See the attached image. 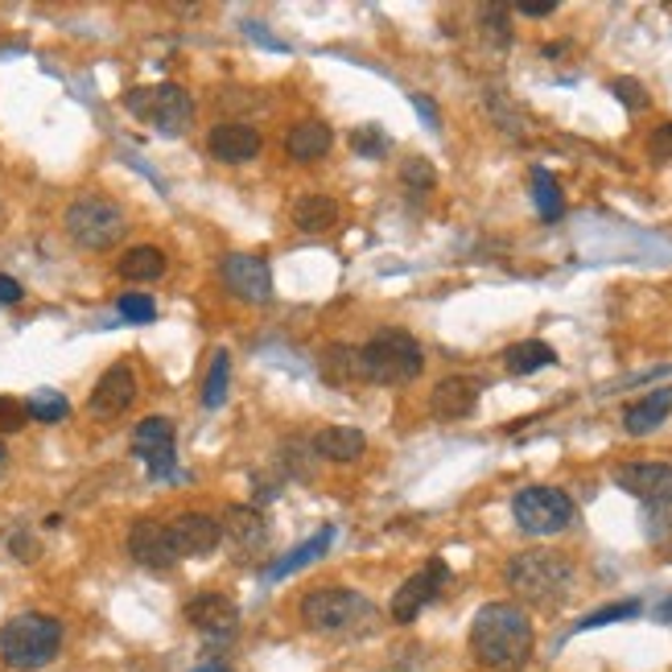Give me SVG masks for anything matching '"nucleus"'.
I'll use <instances>...</instances> for the list:
<instances>
[{
	"instance_id": "nucleus-1",
	"label": "nucleus",
	"mask_w": 672,
	"mask_h": 672,
	"mask_svg": "<svg viewBox=\"0 0 672 672\" xmlns=\"http://www.w3.org/2000/svg\"><path fill=\"white\" fill-rule=\"evenodd\" d=\"M532 619L516 602H487L470 623V652L482 669L512 672L532 656Z\"/></svg>"
},
{
	"instance_id": "nucleus-2",
	"label": "nucleus",
	"mask_w": 672,
	"mask_h": 672,
	"mask_svg": "<svg viewBox=\"0 0 672 672\" xmlns=\"http://www.w3.org/2000/svg\"><path fill=\"white\" fill-rule=\"evenodd\" d=\"M503 582L516 599H525L528 607H561L573 590V566L566 557L532 549V553H516L503 570Z\"/></svg>"
},
{
	"instance_id": "nucleus-3",
	"label": "nucleus",
	"mask_w": 672,
	"mask_h": 672,
	"mask_svg": "<svg viewBox=\"0 0 672 672\" xmlns=\"http://www.w3.org/2000/svg\"><path fill=\"white\" fill-rule=\"evenodd\" d=\"M62 648V623L54 614H42V611H26L9 619L0 628V660L9 669H42L50 660L59 656Z\"/></svg>"
},
{
	"instance_id": "nucleus-4",
	"label": "nucleus",
	"mask_w": 672,
	"mask_h": 672,
	"mask_svg": "<svg viewBox=\"0 0 672 672\" xmlns=\"http://www.w3.org/2000/svg\"><path fill=\"white\" fill-rule=\"evenodd\" d=\"M302 619L318 635H364L376 628V607L359 590L326 586V590H309L302 599Z\"/></svg>"
},
{
	"instance_id": "nucleus-5",
	"label": "nucleus",
	"mask_w": 672,
	"mask_h": 672,
	"mask_svg": "<svg viewBox=\"0 0 672 672\" xmlns=\"http://www.w3.org/2000/svg\"><path fill=\"white\" fill-rule=\"evenodd\" d=\"M359 364H364V380L380 384V388H400L421 376L425 352L409 330H380L367 347H359Z\"/></svg>"
},
{
	"instance_id": "nucleus-6",
	"label": "nucleus",
	"mask_w": 672,
	"mask_h": 672,
	"mask_svg": "<svg viewBox=\"0 0 672 672\" xmlns=\"http://www.w3.org/2000/svg\"><path fill=\"white\" fill-rule=\"evenodd\" d=\"M62 227L71 235L79 248L88 252H103L116 248L124 232H129V220L112 198H100V194H88V198H74L62 215Z\"/></svg>"
},
{
	"instance_id": "nucleus-7",
	"label": "nucleus",
	"mask_w": 672,
	"mask_h": 672,
	"mask_svg": "<svg viewBox=\"0 0 672 672\" xmlns=\"http://www.w3.org/2000/svg\"><path fill=\"white\" fill-rule=\"evenodd\" d=\"M129 112H136L141 120H149L161 136H182L194 124V100L186 95V88L177 83H157V88H136L124 95Z\"/></svg>"
},
{
	"instance_id": "nucleus-8",
	"label": "nucleus",
	"mask_w": 672,
	"mask_h": 672,
	"mask_svg": "<svg viewBox=\"0 0 672 672\" xmlns=\"http://www.w3.org/2000/svg\"><path fill=\"white\" fill-rule=\"evenodd\" d=\"M512 516L528 537H557L573 525L578 508L561 487H525L512 499Z\"/></svg>"
},
{
	"instance_id": "nucleus-9",
	"label": "nucleus",
	"mask_w": 672,
	"mask_h": 672,
	"mask_svg": "<svg viewBox=\"0 0 672 672\" xmlns=\"http://www.w3.org/2000/svg\"><path fill=\"white\" fill-rule=\"evenodd\" d=\"M132 454L149 467L153 482H182L186 475L177 470L174 450V421L170 417H145L132 434Z\"/></svg>"
},
{
	"instance_id": "nucleus-10",
	"label": "nucleus",
	"mask_w": 672,
	"mask_h": 672,
	"mask_svg": "<svg viewBox=\"0 0 672 672\" xmlns=\"http://www.w3.org/2000/svg\"><path fill=\"white\" fill-rule=\"evenodd\" d=\"M220 532H223V541L235 549V557H240V561L261 557L264 549H268V537H273L268 516H264L256 503H235V508H227V512H223V520H220Z\"/></svg>"
},
{
	"instance_id": "nucleus-11",
	"label": "nucleus",
	"mask_w": 672,
	"mask_h": 672,
	"mask_svg": "<svg viewBox=\"0 0 672 672\" xmlns=\"http://www.w3.org/2000/svg\"><path fill=\"white\" fill-rule=\"evenodd\" d=\"M446 582H450V566H446L441 557H434L421 573H413L409 582L393 594V619L396 623H413V619H417V614H421L425 607L446 590Z\"/></svg>"
},
{
	"instance_id": "nucleus-12",
	"label": "nucleus",
	"mask_w": 672,
	"mask_h": 672,
	"mask_svg": "<svg viewBox=\"0 0 672 672\" xmlns=\"http://www.w3.org/2000/svg\"><path fill=\"white\" fill-rule=\"evenodd\" d=\"M223 285L240 297V302H252V306H264L273 297V273H268V261L264 256H252V252H232L223 261Z\"/></svg>"
},
{
	"instance_id": "nucleus-13",
	"label": "nucleus",
	"mask_w": 672,
	"mask_h": 672,
	"mask_svg": "<svg viewBox=\"0 0 672 672\" xmlns=\"http://www.w3.org/2000/svg\"><path fill=\"white\" fill-rule=\"evenodd\" d=\"M614 482L648 508H672V462H628L614 470Z\"/></svg>"
},
{
	"instance_id": "nucleus-14",
	"label": "nucleus",
	"mask_w": 672,
	"mask_h": 672,
	"mask_svg": "<svg viewBox=\"0 0 672 672\" xmlns=\"http://www.w3.org/2000/svg\"><path fill=\"white\" fill-rule=\"evenodd\" d=\"M129 553L145 570H174L182 561L174 549V537H170V525H157V520H136L129 528Z\"/></svg>"
},
{
	"instance_id": "nucleus-15",
	"label": "nucleus",
	"mask_w": 672,
	"mask_h": 672,
	"mask_svg": "<svg viewBox=\"0 0 672 672\" xmlns=\"http://www.w3.org/2000/svg\"><path fill=\"white\" fill-rule=\"evenodd\" d=\"M132 400H136V371L129 364H116L108 367L100 376V384L91 388L88 409L95 417H120V413L132 409Z\"/></svg>"
},
{
	"instance_id": "nucleus-16",
	"label": "nucleus",
	"mask_w": 672,
	"mask_h": 672,
	"mask_svg": "<svg viewBox=\"0 0 672 672\" xmlns=\"http://www.w3.org/2000/svg\"><path fill=\"white\" fill-rule=\"evenodd\" d=\"M482 396V384L475 376H446V380L434 384V393H429V413L438 417V421H462L475 413Z\"/></svg>"
},
{
	"instance_id": "nucleus-17",
	"label": "nucleus",
	"mask_w": 672,
	"mask_h": 672,
	"mask_svg": "<svg viewBox=\"0 0 672 672\" xmlns=\"http://www.w3.org/2000/svg\"><path fill=\"white\" fill-rule=\"evenodd\" d=\"M186 619L191 628H198L206 640H227L240 628V607L227 594H194L186 602Z\"/></svg>"
},
{
	"instance_id": "nucleus-18",
	"label": "nucleus",
	"mask_w": 672,
	"mask_h": 672,
	"mask_svg": "<svg viewBox=\"0 0 672 672\" xmlns=\"http://www.w3.org/2000/svg\"><path fill=\"white\" fill-rule=\"evenodd\" d=\"M170 537H174L177 557H206V553H215V549H220V541H223L220 520H215V516H206V512L174 516Z\"/></svg>"
},
{
	"instance_id": "nucleus-19",
	"label": "nucleus",
	"mask_w": 672,
	"mask_h": 672,
	"mask_svg": "<svg viewBox=\"0 0 672 672\" xmlns=\"http://www.w3.org/2000/svg\"><path fill=\"white\" fill-rule=\"evenodd\" d=\"M206 153L223 165H240V161H252L261 153V132L252 129V124H215V129L206 132Z\"/></svg>"
},
{
	"instance_id": "nucleus-20",
	"label": "nucleus",
	"mask_w": 672,
	"mask_h": 672,
	"mask_svg": "<svg viewBox=\"0 0 672 672\" xmlns=\"http://www.w3.org/2000/svg\"><path fill=\"white\" fill-rule=\"evenodd\" d=\"M309 450L326 458V462H338V467H347V462H359L367 450V438L352 425H330V429H318L314 438H309Z\"/></svg>"
},
{
	"instance_id": "nucleus-21",
	"label": "nucleus",
	"mask_w": 672,
	"mask_h": 672,
	"mask_svg": "<svg viewBox=\"0 0 672 672\" xmlns=\"http://www.w3.org/2000/svg\"><path fill=\"white\" fill-rule=\"evenodd\" d=\"M672 413V388H656V393L640 396V400H631L628 409H623V429H628L631 438H648V434H656L660 425L669 421Z\"/></svg>"
},
{
	"instance_id": "nucleus-22",
	"label": "nucleus",
	"mask_w": 672,
	"mask_h": 672,
	"mask_svg": "<svg viewBox=\"0 0 672 672\" xmlns=\"http://www.w3.org/2000/svg\"><path fill=\"white\" fill-rule=\"evenodd\" d=\"M338 220H343V211H338V203L330 194H306V198L293 203V223H297V232L306 235L330 232Z\"/></svg>"
},
{
	"instance_id": "nucleus-23",
	"label": "nucleus",
	"mask_w": 672,
	"mask_h": 672,
	"mask_svg": "<svg viewBox=\"0 0 672 672\" xmlns=\"http://www.w3.org/2000/svg\"><path fill=\"white\" fill-rule=\"evenodd\" d=\"M318 371L326 384H335V388H352L355 380H364V364H359V347H326L318 355Z\"/></svg>"
},
{
	"instance_id": "nucleus-24",
	"label": "nucleus",
	"mask_w": 672,
	"mask_h": 672,
	"mask_svg": "<svg viewBox=\"0 0 672 672\" xmlns=\"http://www.w3.org/2000/svg\"><path fill=\"white\" fill-rule=\"evenodd\" d=\"M330 129L322 124V120H297L285 136V149H289L293 161H318L326 157V149H330Z\"/></svg>"
},
{
	"instance_id": "nucleus-25",
	"label": "nucleus",
	"mask_w": 672,
	"mask_h": 672,
	"mask_svg": "<svg viewBox=\"0 0 672 672\" xmlns=\"http://www.w3.org/2000/svg\"><path fill=\"white\" fill-rule=\"evenodd\" d=\"M330 541H335V528H322L318 537H309V541H302L293 553H285L277 561V566H268V573H264V582H281L285 573H297V570H306L309 561H318L326 549H330Z\"/></svg>"
},
{
	"instance_id": "nucleus-26",
	"label": "nucleus",
	"mask_w": 672,
	"mask_h": 672,
	"mask_svg": "<svg viewBox=\"0 0 672 672\" xmlns=\"http://www.w3.org/2000/svg\"><path fill=\"white\" fill-rule=\"evenodd\" d=\"M503 364H508V371H512V376H532V371H541V367H553L557 352L549 347V343H541V338H528V343H516V347H508Z\"/></svg>"
},
{
	"instance_id": "nucleus-27",
	"label": "nucleus",
	"mask_w": 672,
	"mask_h": 672,
	"mask_svg": "<svg viewBox=\"0 0 672 672\" xmlns=\"http://www.w3.org/2000/svg\"><path fill=\"white\" fill-rule=\"evenodd\" d=\"M165 273V252L153 244H136L120 256V277L124 281H157Z\"/></svg>"
},
{
	"instance_id": "nucleus-28",
	"label": "nucleus",
	"mask_w": 672,
	"mask_h": 672,
	"mask_svg": "<svg viewBox=\"0 0 672 672\" xmlns=\"http://www.w3.org/2000/svg\"><path fill=\"white\" fill-rule=\"evenodd\" d=\"M532 203H537V211H541L544 223H557V220H561V211H566L561 186H557V177L549 174L544 165H537V170H532Z\"/></svg>"
},
{
	"instance_id": "nucleus-29",
	"label": "nucleus",
	"mask_w": 672,
	"mask_h": 672,
	"mask_svg": "<svg viewBox=\"0 0 672 672\" xmlns=\"http://www.w3.org/2000/svg\"><path fill=\"white\" fill-rule=\"evenodd\" d=\"M227 380H232V355L215 352V359H211V371H206V384H203V405H206V409H220L223 400H227Z\"/></svg>"
},
{
	"instance_id": "nucleus-30",
	"label": "nucleus",
	"mask_w": 672,
	"mask_h": 672,
	"mask_svg": "<svg viewBox=\"0 0 672 672\" xmlns=\"http://www.w3.org/2000/svg\"><path fill=\"white\" fill-rule=\"evenodd\" d=\"M26 413H30V421L59 425V421H67L71 405H67V396H62V393H50V388H42V393H33L30 400H26Z\"/></svg>"
},
{
	"instance_id": "nucleus-31",
	"label": "nucleus",
	"mask_w": 672,
	"mask_h": 672,
	"mask_svg": "<svg viewBox=\"0 0 672 672\" xmlns=\"http://www.w3.org/2000/svg\"><path fill=\"white\" fill-rule=\"evenodd\" d=\"M352 149L359 157H384V153H388V132H384L380 124H359V129L352 132Z\"/></svg>"
},
{
	"instance_id": "nucleus-32",
	"label": "nucleus",
	"mask_w": 672,
	"mask_h": 672,
	"mask_svg": "<svg viewBox=\"0 0 672 672\" xmlns=\"http://www.w3.org/2000/svg\"><path fill=\"white\" fill-rule=\"evenodd\" d=\"M643 532L656 549H672V508H648L643 512Z\"/></svg>"
},
{
	"instance_id": "nucleus-33",
	"label": "nucleus",
	"mask_w": 672,
	"mask_h": 672,
	"mask_svg": "<svg viewBox=\"0 0 672 672\" xmlns=\"http://www.w3.org/2000/svg\"><path fill=\"white\" fill-rule=\"evenodd\" d=\"M611 95H614L619 103H623L628 112H643V108L652 103L648 88H643L640 79H628V74H623V79H611Z\"/></svg>"
},
{
	"instance_id": "nucleus-34",
	"label": "nucleus",
	"mask_w": 672,
	"mask_h": 672,
	"mask_svg": "<svg viewBox=\"0 0 672 672\" xmlns=\"http://www.w3.org/2000/svg\"><path fill=\"white\" fill-rule=\"evenodd\" d=\"M640 614V602L628 599V602H611V607H602V611L586 614L582 623H578V631H590V628H607V623H619V619H635Z\"/></svg>"
},
{
	"instance_id": "nucleus-35",
	"label": "nucleus",
	"mask_w": 672,
	"mask_h": 672,
	"mask_svg": "<svg viewBox=\"0 0 672 672\" xmlns=\"http://www.w3.org/2000/svg\"><path fill=\"white\" fill-rule=\"evenodd\" d=\"M400 182H405L409 191L425 194V191H434V186H438V174H434V165H429L425 157H413V161L400 165Z\"/></svg>"
},
{
	"instance_id": "nucleus-36",
	"label": "nucleus",
	"mask_w": 672,
	"mask_h": 672,
	"mask_svg": "<svg viewBox=\"0 0 672 672\" xmlns=\"http://www.w3.org/2000/svg\"><path fill=\"white\" fill-rule=\"evenodd\" d=\"M120 318L153 322L157 318V306H153V297H145V293H124V297H120Z\"/></svg>"
},
{
	"instance_id": "nucleus-37",
	"label": "nucleus",
	"mask_w": 672,
	"mask_h": 672,
	"mask_svg": "<svg viewBox=\"0 0 672 672\" xmlns=\"http://www.w3.org/2000/svg\"><path fill=\"white\" fill-rule=\"evenodd\" d=\"M26 421H30L26 400H17V396H0V434H17Z\"/></svg>"
},
{
	"instance_id": "nucleus-38",
	"label": "nucleus",
	"mask_w": 672,
	"mask_h": 672,
	"mask_svg": "<svg viewBox=\"0 0 672 672\" xmlns=\"http://www.w3.org/2000/svg\"><path fill=\"white\" fill-rule=\"evenodd\" d=\"M503 17H508L503 4H487V9H482V30L491 33V38H499V45L512 42V30H508V21H503Z\"/></svg>"
},
{
	"instance_id": "nucleus-39",
	"label": "nucleus",
	"mask_w": 672,
	"mask_h": 672,
	"mask_svg": "<svg viewBox=\"0 0 672 672\" xmlns=\"http://www.w3.org/2000/svg\"><path fill=\"white\" fill-rule=\"evenodd\" d=\"M648 149L656 161H672V124H660L652 136H648Z\"/></svg>"
},
{
	"instance_id": "nucleus-40",
	"label": "nucleus",
	"mask_w": 672,
	"mask_h": 672,
	"mask_svg": "<svg viewBox=\"0 0 672 672\" xmlns=\"http://www.w3.org/2000/svg\"><path fill=\"white\" fill-rule=\"evenodd\" d=\"M516 13H525V17H553L557 13V0H520V4H516Z\"/></svg>"
},
{
	"instance_id": "nucleus-41",
	"label": "nucleus",
	"mask_w": 672,
	"mask_h": 672,
	"mask_svg": "<svg viewBox=\"0 0 672 672\" xmlns=\"http://www.w3.org/2000/svg\"><path fill=\"white\" fill-rule=\"evenodd\" d=\"M413 108H417V112H421V116H425V129H434V132L441 129L438 103H434V100H425V95H413Z\"/></svg>"
},
{
	"instance_id": "nucleus-42",
	"label": "nucleus",
	"mask_w": 672,
	"mask_h": 672,
	"mask_svg": "<svg viewBox=\"0 0 672 672\" xmlns=\"http://www.w3.org/2000/svg\"><path fill=\"white\" fill-rule=\"evenodd\" d=\"M21 285H17L13 277H4V273H0V306H17V302H21Z\"/></svg>"
},
{
	"instance_id": "nucleus-43",
	"label": "nucleus",
	"mask_w": 672,
	"mask_h": 672,
	"mask_svg": "<svg viewBox=\"0 0 672 672\" xmlns=\"http://www.w3.org/2000/svg\"><path fill=\"white\" fill-rule=\"evenodd\" d=\"M244 30H248V33H252V38H256V42H264V45H268V50H285V45H281V42H277V38H273V33L264 30L261 21H248V26H244Z\"/></svg>"
},
{
	"instance_id": "nucleus-44",
	"label": "nucleus",
	"mask_w": 672,
	"mask_h": 672,
	"mask_svg": "<svg viewBox=\"0 0 672 672\" xmlns=\"http://www.w3.org/2000/svg\"><path fill=\"white\" fill-rule=\"evenodd\" d=\"M13 553L21 557V561H33V557H38V549H33L30 537H21V532H17V537H13Z\"/></svg>"
},
{
	"instance_id": "nucleus-45",
	"label": "nucleus",
	"mask_w": 672,
	"mask_h": 672,
	"mask_svg": "<svg viewBox=\"0 0 672 672\" xmlns=\"http://www.w3.org/2000/svg\"><path fill=\"white\" fill-rule=\"evenodd\" d=\"M4 467H9V450H4V441H0V475H4Z\"/></svg>"
},
{
	"instance_id": "nucleus-46",
	"label": "nucleus",
	"mask_w": 672,
	"mask_h": 672,
	"mask_svg": "<svg viewBox=\"0 0 672 672\" xmlns=\"http://www.w3.org/2000/svg\"><path fill=\"white\" fill-rule=\"evenodd\" d=\"M660 619H669V623H672V599L664 602V607H660Z\"/></svg>"
},
{
	"instance_id": "nucleus-47",
	"label": "nucleus",
	"mask_w": 672,
	"mask_h": 672,
	"mask_svg": "<svg viewBox=\"0 0 672 672\" xmlns=\"http://www.w3.org/2000/svg\"><path fill=\"white\" fill-rule=\"evenodd\" d=\"M194 672H227L223 664H203V669H194Z\"/></svg>"
}]
</instances>
